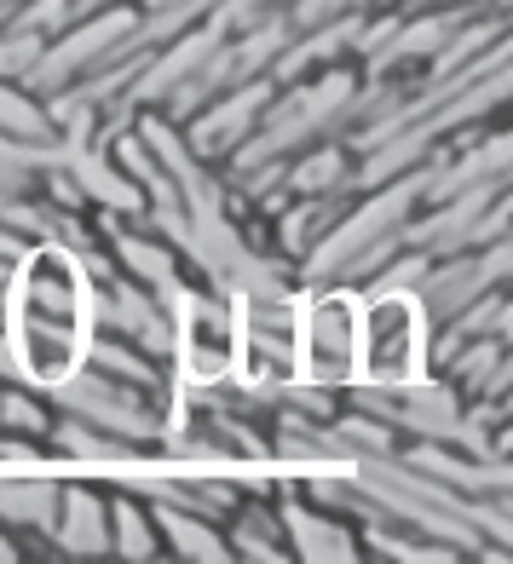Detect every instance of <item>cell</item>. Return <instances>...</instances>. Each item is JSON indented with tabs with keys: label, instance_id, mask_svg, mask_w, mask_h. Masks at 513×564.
Wrapping results in <instances>:
<instances>
[{
	"label": "cell",
	"instance_id": "6da1fadb",
	"mask_svg": "<svg viewBox=\"0 0 513 564\" xmlns=\"http://www.w3.org/2000/svg\"><path fill=\"white\" fill-rule=\"evenodd\" d=\"M12 335L18 357L35 380H64L82 364L87 340V276L70 253H35L12 294Z\"/></svg>",
	"mask_w": 513,
	"mask_h": 564
},
{
	"label": "cell",
	"instance_id": "3957f363",
	"mask_svg": "<svg viewBox=\"0 0 513 564\" xmlns=\"http://www.w3.org/2000/svg\"><path fill=\"white\" fill-rule=\"evenodd\" d=\"M300 369L312 380H357V305L318 300L300 317Z\"/></svg>",
	"mask_w": 513,
	"mask_h": 564
},
{
	"label": "cell",
	"instance_id": "277c9868",
	"mask_svg": "<svg viewBox=\"0 0 513 564\" xmlns=\"http://www.w3.org/2000/svg\"><path fill=\"white\" fill-rule=\"evenodd\" d=\"M237 357H248V369L260 380H284L300 369V323L295 317H254L248 335L237 340Z\"/></svg>",
	"mask_w": 513,
	"mask_h": 564
},
{
	"label": "cell",
	"instance_id": "7a4b0ae2",
	"mask_svg": "<svg viewBox=\"0 0 513 564\" xmlns=\"http://www.w3.org/2000/svg\"><path fill=\"white\" fill-rule=\"evenodd\" d=\"M357 375L416 380L421 375V317L409 300H381L357 312Z\"/></svg>",
	"mask_w": 513,
	"mask_h": 564
},
{
	"label": "cell",
	"instance_id": "5b68a950",
	"mask_svg": "<svg viewBox=\"0 0 513 564\" xmlns=\"http://www.w3.org/2000/svg\"><path fill=\"white\" fill-rule=\"evenodd\" d=\"M237 364V323L220 317V312H196L191 323V375H225Z\"/></svg>",
	"mask_w": 513,
	"mask_h": 564
}]
</instances>
